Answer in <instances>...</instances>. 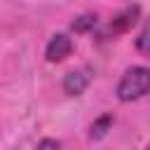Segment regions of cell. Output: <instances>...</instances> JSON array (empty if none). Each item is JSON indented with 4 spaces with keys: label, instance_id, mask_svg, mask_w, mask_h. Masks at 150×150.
Segmentation results:
<instances>
[{
    "label": "cell",
    "instance_id": "cell-4",
    "mask_svg": "<svg viewBox=\"0 0 150 150\" xmlns=\"http://www.w3.org/2000/svg\"><path fill=\"white\" fill-rule=\"evenodd\" d=\"M89 82H91V68H75V70H70V73H66V77H63V91L68 94V96H80L87 87H89Z\"/></svg>",
    "mask_w": 150,
    "mask_h": 150
},
{
    "label": "cell",
    "instance_id": "cell-7",
    "mask_svg": "<svg viewBox=\"0 0 150 150\" xmlns=\"http://www.w3.org/2000/svg\"><path fill=\"white\" fill-rule=\"evenodd\" d=\"M96 23H98V16H96V14H82V16H77V19L70 23V28H73L75 33H87V30L96 28Z\"/></svg>",
    "mask_w": 150,
    "mask_h": 150
},
{
    "label": "cell",
    "instance_id": "cell-9",
    "mask_svg": "<svg viewBox=\"0 0 150 150\" xmlns=\"http://www.w3.org/2000/svg\"><path fill=\"white\" fill-rule=\"evenodd\" d=\"M143 150H150V145H145V148H143Z\"/></svg>",
    "mask_w": 150,
    "mask_h": 150
},
{
    "label": "cell",
    "instance_id": "cell-5",
    "mask_svg": "<svg viewBox=\"0 0 150 150\" xmlns=\"http://www.w3.org/2000/svg\"><path fill=\"white\" fill-rule=\"evenodd\" d=\"M112 124H115L112 112H103L101 117H96V120L91 122V127H89V136H91L94 141H101V138L108 136V131L112 129Z\"/></svg>",
    "mask_w": 150,
    "mask_h": 150
},
{
    "label": "cell",
    "instance_id": "cell-1",
    "mask_svg": "<svg viewBox=\"0 0 150 150\" xmlns=\"http://www.w3.org/2000/svg\"><path fill=\"white\" fill-rule=\"evenodd\" d=\"M115 94H117V98L122 103H131V101H138V98L148 96L150 94V68L148 66L127 68L124 75L117 82Z\"/></svg>",
    "mask_w": 150,
    "mask_h": 150
},
{
    "label": "cell",
    "instance_id": "cell-2",
    "mask_svg": "<svg viewBox=\"0 0 150 150\" xmlns=\"http://www.w3.org/2000/svg\"><path fill=\"white\" fill-rule=\"evenodd\" d=\"M73 49H75V45L68 33H54L45 47V59L49 63H61L73 54Z\"/></svg>",
    "mask_w": 150,
    "mask_h": 150
},
{
    "label": "cell",
    "instance_id": "cell-6",
    "mask_svg": "<svg viewBox=\"0 0 150 150\" xmlns=\"http://www.w3.org/2000/svg\"><path fill=\"white\" fill-rule=\"evenodd\" d=\"M136 49H138V54L150 59V19H145V23H143V28L136 38Z\"/></svg>",
    "mask_w": 150,
    "mask_h": 150
},
{
    "label": "cell",
    "instance_id": "cell-8",
    "mask_svg": "<svg viewBox=\"0 0 150 150\" xmlns=\"http://www.w3.org/2000/svg\"><path fill=\"white\" fill-rule=\"evenodd\" d=\"M33 150H61V141H56V138H42Z\"/></svg>",
    "mask_w": 150,
    "mask_h": 150
},
{
    "label": "cell",
    "instance_id": "cell-3",
    "mask_svg": "<svg viewBox=\"0 0 150 150\" xmlns=\"http://www.w3.org/2000/svg\"><path fill=\"white\" fill-rule=\"evenodd\" d=\"M138 14H141V7H138V5L124 7L122 12H117V14L112 16V21L108 23L105 35H108V38H115V35H122V33L131 30V28L136 26V21H138Z\"/></svg>",
    "mask_w": 150,
    "mask_h": 150
}]
</instances>
